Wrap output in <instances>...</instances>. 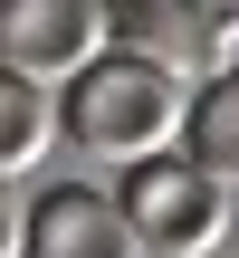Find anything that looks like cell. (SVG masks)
<instances>
[{
	"mask_svg": "<svg viewBox=\"0 0 239 258\" xmlns=\"http://www.w3.org/2000/svg\"><path fill=\"white\" fill-rule=\"evenodd\" d=\"M57 105H67V144H77V153H105V163H125V172H144V163H163L172 144H192V86H182L172 67L134 57V48H115L105 67H86Z\"/></svg>",
	"mask_w": 239,
	"mask_h": 258,
	"instance_id": "cell-1",
	"label": "cell"
},
{
	"mask_svg": "<svg viewBox=\"0 0 239 258\" xmlns=\"http://www.w3.org/2000/svg\"><path fill=\"white\" fill-rule=\"evenodd\" d=\"M115 201H125V220L144 230V249H153V258H211L220 239H230V182L201 172L192 153H163V163L125 172Z\"/></svg>",
	"mask_w": 239,
	"mask_h": 258,
	"instance_id": "cell-2",
	"label": "cell"
},
{
	"mask_svg": "<svg viewBox=\"0 0 239 258\" xmlns=\"http://www.w3.org/2000/svg\"><path fill=\"white\" fill-rule=\"evenodd\" d=\"M115 57V0H10L0 10V67L19 86H77Z\"/></svg>",
	"mask_w": 239,
	"mask_h": 258,
	"instance_id": "cell-3",
	"label": "cell"
},
{
	"mask_svg": "<svg viewBox=\"0 0 239 258\" xmlns=\"http://www.w3.org/2000/svg\"><path fill=\"white\" fill-rule=\"evenodd\" d=\"M115 48L172 67L201 96V86H220L239 67V10H211V0H115Z\"/></svg>",
	"mask_w": 239,
	"mask_h": 258,
	"instance_id": "cell-4",
	"label": "cell"
},
{
	"mask_svg": "<svg viewBox=\"0 0 239 258\" xmlns=\"http://www.w3.org/2000/svg\"><path fill=\"white\" fill-rule=\"evenodd\" d=\"M10 258H153V249H144V230L125 220L115 191H96V182H48V191L19 211Z\"/></svg>",
	"mask_w": 239,
	"mask_h": 258,
	"instance_id": "cell-5",
	"label": "cell"
},
{
	"mask_svg": "<svg viewBox=\"0 0 239 258\" xmlns=\"http://www.w3.org/2000/svg\"><path fill=\"white\" fill-rule=\"evenodd\" d=\"M48 134H67V105H57L48 86L0 77V172H29V163L48 153Z\"/></svg>",
	"mask_w": 239,
	"mask_h": 258,
	"instance_id": "cell-6",
	"label": "cell"
},
{
	"mask_svg": "<svg viewBox=\"0 0 239 258\" xmlns=\"http://www.w3.org/2000/svg\"><path fill=\"white\" fill-rule=\"evenodd\" d=\"M182 153L239 191V67L220 77V86H201V96H192V144H182Z\"/></svg>",
	"mask_w": 239,
	"mask_h": 258,
	"instance_id": "cell-7",
	"label": "cell"
}]
</instances>
